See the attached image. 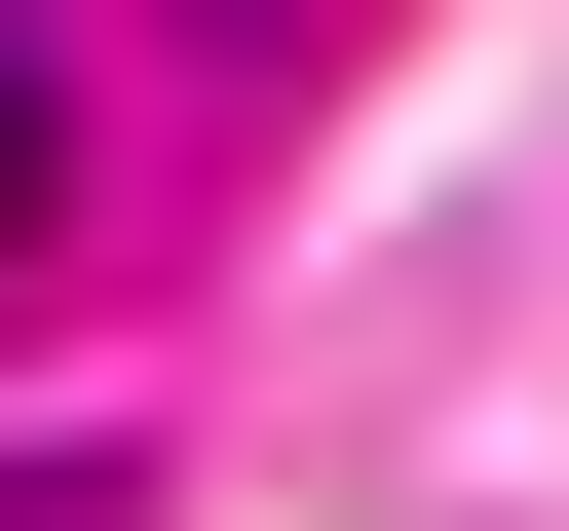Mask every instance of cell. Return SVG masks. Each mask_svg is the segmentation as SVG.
I'll use <instances>...</instances> for the list:
<instances>
[{"label": "cell", "mask_w": 569, "mask_h": 531, "mask_svg": "<svg viewBox=\"0 0 569 531\" xmlns=\"http://www.w3.org/2000/svg\"><path fill=\"white\" fill-rule=\"evenodd\" d=\"M39 190H77V77H39V39H0V266H39Z\"/></svg>", "instance_id": "1"}]
</instances>
